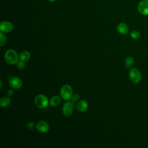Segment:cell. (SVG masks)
<instances>
[{
  "label": "cell",
  "instance_id": "cell-1",
  "mask_svg": "<svg viewBox=\"0 0 148 148\" xmlns=\"http://www.w3.org/2000/svg\"><path fill=\"white\" fill-rule=\"evenodd\" d=\"M18 56L16 51L14 49H10L6 50L4 55L5 62L9 65L16 64L18 61Z\"/></svg>",
  "mask_w": 148,
  "mask_h": 148
},
{
  "label": "cell",
  "instance_id": "cell-2",
  "mask_svg": "<svg viewBox=\"0 0 148 148\" xmlns=\"http://www.w3.org/2000/svg\"><path fill=\"white\" fill-rule=\"evenodd\" d=\"M73 95V90L69 84H64L61 87L60 90V96L64 100H71Z\"/></svg>",
  "mask_w": 148,
  "mask_h": 148
},
{
  "label": "cell",
  "instance_id": "cell-3",
  "mask_svg": "<svg viewBox=\"0 0 148 148\" xmlns=\"http://www.w3.org/2000/svg\"><path fill=\"white\" fill-rule=\"evenodd\" d=\"M34 103L38 108L44 109L49 104V101L46 95L43 94H39L35 97Z\"/></svg>",
  "mask_w": 148,
  "mask_h": 148
},
{
  "label": "cell",
  "instance_id": "cell-4",
  "mask_svg": "<svg viewBox=\"0 0 148 148\" xmlns=\"http://www.w3.org/2000/svg\"><path fill=\"white\" fill-rule=\"evenodd\" d=\"M129 76L132 82L135 84L139 83L142 79L141 73L140 71L136 68H133L130 70Z\"/></svg>",
  "mask_w": 148,
  "mask_h": 148
},
{
  "label": "cell",
  "instance_id": "cell-5",
  "mask_svg": "<svg viewBox=\"0 0 148 148\" xmlns=\"http://www.w3.org/2000/svg\"><path fill=\"white\" fill-rule=\"evenodd\" d=\"M62 111L64 116H71L73 111V104L71 102H66L63 105Z\"/></svg>",
  "mask_w": 148,
  "mask_h": 148
},
{
  "label": "cell",
  "instance_id": "cell-6",
  "mask_svg": "<svg viewBox=\"0 0 148 148\" xmlns=\"http://www.w3.org/2000/svg\"><path fill=\"white\" fill-rule=\"evenodd\" d=\"M137 9L141 14L148 15V0L140 1L138 4Z\"/></svg>",
  "mask_w": 148,
  "mask_h": 148
},
{
  "label": "cell",
  "instance_id": "cell-7",
  "mask_svg": "<svg viewBox=\"0 0 148 148\" xmlns=\"http://www.w3.org/2000/svg\"><path fill=\"white\" fill-rule=\"evenodd\" d=\"M13 29V24L8 21H3L0 24V30L4 33H8Z\"/></svg>",
  "mask_w": 148,
  "mask_h": 148
},
{
  "label": "cell",
  "instance_id": "cell-8",
  "mask_svg": "<svg viewBox=\"0 0 148 148\" xmlns=\"http://www.w3.org/2000/svg\"><path fill=\"white\" fill-rule=\"evenodd\" d=\"M9 84L12 88L18 89L23 85L22 80L17 77H12L9 79Z\"/></svg>",
  "mask_w": 148,
  "mask_h": 148
},
{
  "label": "cell",
  "instance_id": "cell-9",
  "mask_svg": "<svg viewBox=\"0 0 148 148\" xmlns=\"http://www.w3.org/2000/svg\"><path fill=\"white\" fill-rule=\"evenodd\" d=\"M36 129L40 133H46L49 130V125L46 121L40 120L37 123Z\"/></svg>",
  "mask_w": 148,
  "mask_h": 148
},
{
  "label": "cell",
  "instance_id": "cell-10",
  "mask_svg": "<svg viewBox=\"0 0 148 148\" xmlns=\"http://www.w3.org/2000/svg\"><path fill=\"white\" fill-rule=\"evenodd\" d=\"M117 31L121 35H125L129 31V28L127 24L125 23H120L117 25Z\"/></svg>",
  "mask_w": 148,
  "mask_h": 148
},
{
  "label": "cell",
  "instance_id": "cell-11",
  "mask_svg": "<svg viewBox=\"0 0 148 148\" xmlns=\"http://www.w3.org/2000/svg\"><path fill=\"white\" fill-rule=\"evenodd\" d=\"M77 109L80 112H84L88 107L87 102L85 100H81L77 103Z\"/></svg>",
  "mask_w": 148,
  "mask_h": 148
},
{
  "label": "cell",
  "instance_id": "cell-12",
  "mask_svg": "<svg viewBox=\"0 0 148 148\" xmlns=\"http://www.w3.org/2000/svg\"><path fill=\"white\" fill-rule=\"evenodd\" d=\"M60 103H61V98L58 95L53 96L49 101V105L52 107L57 106L60 104Z\"/></svg>",
  "mask_w": 148,
  "mask_h": 148
},
{
  "label": "cell",
  "instance_id": "cell-13",
  "mask_svg": "<svg viewBox=\"0 0 148 148\" xmlns=\"http://www.w3.org/2000/svg\"><path fill=\"white\" fill-rule=\"evenodd\" d=\"M30 57L31 55L29 52L25 50L22 51L19 55V60L25 63L29 61V60L30 59Z\"/></svg>",
  "mask_w": 148,
  "mask_h": 148
},
{
  "label": "cell",
  "instance_id": "cell-14",
  "mask_svg": "<svg viewBox=\"0 0 148 148\" xmlns=\"http://www.w3.org/2000/svg\"><path fill=\"white\" fill-rule=\"evenodd\" d=\"M11 103V99L9 97H3L0 99V105L1 108H6Z\"/></svg>",
  "mask_w": 148,
  "mask_h": 148
},
{
  "label": "cell",
  "instance_id": "cell-15",
  "mask_svg": "<svg viewBox=\"0 0 148 148\" xmlns=\"http://www.w3.org/2000/svg\"><path fill=\"white\" fill-rule=\"evenodd\" d=\"M134 63V60L132 57L129 56L126 58V59L125 60V65L127 68H131L132 66Z\"/></svg>",
  "mask_w": 148,
  "mask_h": 148
},
{
  "label": "cell",
  "instance_id": "cell-16",
  "mask_svg": "<svg viewBox=\"0 0 148 148\" xmlns=\"http://www.w3.org/2000/svg\"><path fill=\"white\" fill-rule=\"evenodd\" d=\"M130 35L131 38H132L134 39H138L140 38V34L138 31L134 30L130 32Z\"/></svg>",
  "mask_w": 148,
  "mask_h": 148
},
{
  "label": "cell",
  "instance_id": "cell-17",
  "mask_svg": "<svg viewBox=\"0 0 148 148\" xmlns=\"http://www.w3.org/2000/svg\"><path fill=\"white\" fill-rule=\"evenodd\" d=\"M7 42V38L2 32H0V46H3Z\"/></svg>",
  "mask_w": 148,
  "mask_h": 148
},
{
  "label": "cell",
  "instance_id": "cell-18",
  "mask_svg": "<svg viewBox=\"0 0 148 148\" xmlns=\"http://www.w3.org/2000/svg\"><path fill=\"white\" fill-rule=\"evenodd\" d=\"M16 66L17 67V68H18L19 69H23L25 68V62L19 60L17 63L16 64Z\"/></svg>",
  "mask_w": 148,
  "mask_h": 148
},
{
  "label": "cell",
  "instance_id": "cell-19",
  "mask_svg": "<svg viewBox=\"0 0 148 148\" xmlns=\"http://www.w3.org/2000/svg\"><path fill=\"white\" fill-rule=\"evenodd\" d=\"M36 124H35L33 122H29L27 125V128L29 130H33L34 129L36 128Z\"/></svg>",
  "mask_w": 148,
  "mask_h": 148
},
{
  "label": "cell",
  "instance_id": "cell-20",
  "mask_svg": "<svg viewBox=\"0 0 148 148\" xmlns=\"http://www.w3.org/2000/svg\"><path fill=\"white\" fill-rule=\"evenodd\" d=\"M80 98V96L78 95V94H74L73 95V97H72V98H71V102L73 103V104H75V103H76V102Z\"/></svg>",
  "mask_w": 148,
  "mask_h": 148
},
{
  "label": "cell",
  "instance_id": "cell-21",
  "mask_svg": "<svg viewBox=\"0 0 148 148\" xmlns=\"http://www.w3.org/2000/svg\"><path fill=\"white\" fill-rule=\"evenodd\" d=\"M14 94V91L12 89H10V90H8V91H7V95L9 97L13 96Z\"/></svg>",
  "mask_w": 148,
  "mask_h": 148
},
{
  "label": "cell",
  "instance_id": "cell-22",
  "mask_svg": "<svg viewBox=\"0 0 148 148\" xmlns=\"http://www.w3.org/2000/svg\"><path fill=\"white\" fill-rule=\"evenodd\" d=\"M1 86H0V87L1 88H2V84H3V82H2V79H1Z\"/></svg>",
  "mask_w": 148,
  "mask_h": 148
},
{
  "label": "cell",
  "instance_id": "cell-23",
  "mask_svg": "<svg viewBox=\"0 0 148 148\" xmlns=\"http://www.w3.org/2000/svg\"><path fill=\"white\" fill-rule=\"evenodd\" d=\"M49 2H55L57 0H48Z\"/></svg>",
  "mask_w": 148,
  "mask_h": 148
}]
</instances>
